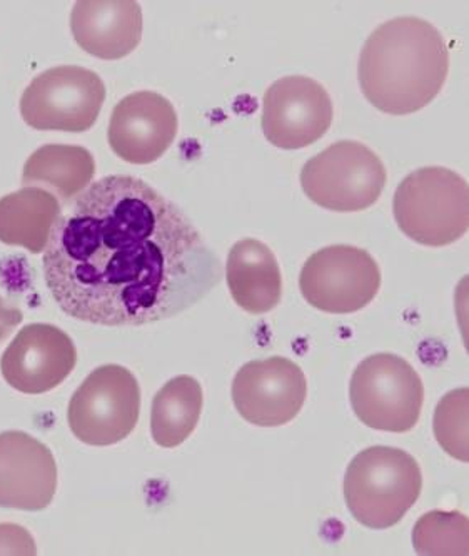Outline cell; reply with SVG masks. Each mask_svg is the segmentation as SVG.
<instances>
[{
	"label": "cell",
	"mask_w": 469,
	"mask_h": 556,
	"mask_svg": "<svg viewBox=\"0 0 469 556\" xmlns=\"http://www.w3.org/2000/svg\"><path fill=\"white\" fill-rule=\"evenodd\" d=\"M203 400V388L192 376L167 381L152 402L151 433L155 444L176 448L185 443L198 427Z\"/></svg>",
	"instance_id": "19"
},
{
	"label": "cell",
	"mask_w": 469,
	"mask_h": 556,
	"mask_svg": "<svg viewBox=\"0 0 469 556\" xmlns=\"http://www.w3.org/2000/svg\"><path fill=\"white\" fill-rule=\"evenodd\" d=\"M22 319H24L22 311L0 298V343L11 337L12 331L21 325Z\"/></svg>",
	"instance_id": "23"
},
{
	"label": "cell",
	"mask_w": 469,
	"mask_h": 556,
	"mask_svg": "<svg viewBox=\"0 0 469 556\" xmlns=\"http://www.w3.org/2000/svg\"><path fill=\"white\" fill-rule=\"evenodd\" d=\"M306 396L303 369L281 356L245 363L232 381L236 409L254 427L275 428L293 421Z\"/></svg>",
	"instance_id": "10"
},
{
	"label": "cell",
	"mask_w": 469,
	"mask_h": 556,
	"mask_svg": "<svg viewBox=\"0 0 469 556\" xmlns=\"http://www.w3.org/2000/svg\"><path fill=\"white\" fill-rule=\"evenodd\" d=\"M71 30L87 54L117 61L141 42V5L134 0H80L71 14Z\"/></svg>",
	"instance_id": "15"
},
{
	"label": "cell",
	"mask_w": 469,
	"mask_h": 556,
	"mask_svg": "<svg viewBox=\"0 0 469 556\" xmlns=\"http://www.w3.org/2000/svg\"><path fill=\"white\" fill-rule=\"evenodd\" d=\"M105 101L104 80L80 65H59L39 74L21 98L22 119L37 130L91 129Z\"/></svg>",
	"instance_id": "8"
},
{
	"label": "cell",
	"mask_w": 469,
	"mask_h": 556,
	"mask_svg": "<svg viewBox=\"0 0 469 556\" xmlns=\"http://www.w3.org/2000/svg\"><path fill=\"white\" fill-rule=\"evenodd\" d=\"M468 403V388L449 391L438 403L433 421L434 437L441 448L462 463L469 459Z\"/></svg>",
	"instance_id": "21"
},
{
	"label": "cell",
	"mask_w": 469,
	"mask_h": 556,
	"mask_svg": "<svg viewBox=\"0 0 469 556\" xmlns=\"http://www.w3.org/2000/svg\"><path fill=\"white\" fill-rule=\"evenodd\" d=\"M61 217V203L40 188H22L0 199V242L39 254Z\"/></svg>",
	"instance_id": "18"
},
{
	"label": "cell",
	"mask_w": 469,
	"mask_h": 556,
	"mask_svg": "<svg viewBox=\"0 0 469 556\" xmlns=\"http://www.w3.org/2000/svg\"><path fill=\"white\" fill-rule=\"evenodd\" d=\"M421 490L418 462L393 446H371L357 453L344 477V500L351 515L372 530L400 523Z\"/></svg>",
	"instance_id": "3"
},
{
	"label": "cell",
	"mask_w": 469,
	"mask_h": 556,
	"mask_svg": "<svg viewBox=\"0 0 469 556\" xmlns=\"http://www.w3.org/2000/svg\"><path fill=\"white\" fill-rule=\"evenodd\" d=\"M58 490V465L46 444L24 431L0 433V506L40 511Z\"/></svg>",
	"instance_id": "14"
},
{
	"label": "cell",
	"mask_w": 469,
	"mask_h": 556,
	"mask_svg": "<svg viewBox=\"0 0 469 556\" xmlns=\"http://www.w3.org/2000/svg\"><path fill=\"white\" fill-rule=\"evenodd\" d=\"M226 279L232 300L251 315H264L281 303V268L271 248L257 239L236 242L228 256Z\"/></svg>",
	"instance_id": "16"
},
{
	"label": "cell",
	"mask_w": 469,
	"mask_h": 556,
	"mask_svg": "<svg viewBox=\"0 0 469 556\" xmlns=\"http://www.w3.org/2000/svg\"><path fill=\"white\" fill-rule=\"evenodd\" d=\"M300 288L304 300L316 309L351 315L375 300L381 271L368 251L337 244L322 248L304 263Z\"/></svg>",
	"instance_id": "9"
},
{
	"label": "cell",
	"mask_w": 469,
	"mask_h": 556,
	"mask_svg": "<svg viewBox=\"0 0 469 556\" xmlns=\"http://www.w3.org/2000/svg\"><path fill=\"white\" fill-rule=\"evenodd\" d=\"M36 542L26 528L0 525V555H36Z\"/></svg>",
	"instance_id": "22"
},
{
	"label": "cell",
	"mask_w": 469,
	"mask_h": 556,
	"mask_svg": "<svg viewBox=\"0 0 469 556\" xmlns=\"http://www.w3.org/2000/svg\"><path fill=\"white\" fill-rule=\"evenodd\" d=\"M388 174L368 146L340 141L310 157L301 170V186L313 203L334 213H357L383 194Z\"/></svg>",
	"instance_id": "6"
},
{
	"label": "cell",
	"mask_w": 469,
	"mask_h": 556,
	"mask_svg": "<svg viewBox=\"0 0 469 556\" xmlns=\"http://www.w3.org/2000/svg\"><path fill=\"white\" fill-rule=\"evenodd\" d=\"M334 109L325 86L304 76L276 80L263 102V132L279 149L315 144L328 132Z\"/></svg>",
	"instance_id": "11"
},
{
	"label": "cell",
	"mask_w": 469,
	"mask_h": 556,
	"mask_svg": "<svg viewBox=\"0 0 469 556\" xmlns=\"http://www.w3.org/2000/svg\"><path fill=\"white\" fill-rule=\"evenodd\" d=\"M141 388L119 365H105L87 376L71 397L67 421L77 440L111 446L126 440L138 425Z\"/></svg>",
	"instance_id": "7"
},
{
	"label": "cell",
	"mask_w": 469,
	"mask_h": 556,
	"mask_svg": "<svg viewBox=\"0 0 469 556\" xmlns=\"http://www.w3.org/2000/svg\"><path fill=\"white\" fill-rule=\"evenodd\" d=\"M43 278L77 321L145 326L181 315L223 281V266L181 207L136 176H107L61 214Z\"/></svg>",
	"instance_id": "1"
},
{
	"label": "cell",
	"mask_w": 469,
	"mask_h": 556,
	"mask_svg": "<svg viewBox=\"0 0 469 556\" xmlns=\"http://www.w3.org/2000/svg\"><path fill=\"white\" fill-rule=\"evenodd\" d=\"M96 174V161L91 152L80 146L48 144L33 152L24 173L22 185L51 192L59 203L69 204L83 194Z\"/></svg>",
	"instance_id": "17"
},
{
	"label": "cell",
	"mask_w": 469,
	"mask_h": 556,
	"mask_svg": "<svg viewBox=\"0 0 469 556\" xmlns=\"http://www.w3.org/2000/svg\"><path fill=\"white\" fill-rule=\"evenodd\" d=\"M77 365V350L67 332L52 325L21 329L0 359V371L14 390L42 394L58 388Z\"/></svg>",
	"instance_id": "12"
},
{
	"label": "cell",
	"mask_w": 469,
	"mask_h": 556,
	"mask_svg": "<svg viewBox=\"0 0 469 556\" xmlns=\"http://www.w3.org/2000/svg\"><path fill=\"white\" fill-rule=\"evenodd\" d=\"M393 213L401 231L418 244L449 247L468 232V182L446 167H422L397 186Z\"/></svg>",
	"instance_id": "4"
},
{
	"label": "cell",
	"mask_w": 469,
	"mask_h": 556,
	"mask_svg": "<svg viewBox=\"0 0 469 556\" xmlns=\"http://www.w3.org/2000/svg\"><path fill=\"white\" fill-rule=\"evenodd\" d=\"M418 555L466 556L469 553V521L459 511H430L413 530Z\"/></svg>",
	"instance_id": "20"
},
{
	"label": "cell",
	"mask_w": 469,
	"mask_h": 556,
	"mask_svg": "<svg viewBox=\"0 0 469 556\" xmlns=\"http://www.w3.org/2000/svg\"><path fill=\"white\" fill-rule=\"evenodd\" d=\"M449 71V49L440 30L419 17H396L379 26L357 65L365 98L391 116H408L440 94Z\"/></svg>",
	"instance_id": "2"
},
{
	"label": "cell",
	"mask_w": 469,
	"mask_h": 556,
	"mask_svg": "<svg viewBox=\"0 0 469 556\" xmlns=\"http://www.w3.org/2000/svg\"><path fill=\"white\" fill-rule=\"evenodd\" d=\"M350 400L357 419L366 427L406 433L418 425L424 387L406 359L393 353H378L354 369Z\"/></svg>",
	"instance_id": "5"
},
{
	"label": "cell",
	"mask_w": 469,
	"mask_h": 556,
	"mask_svg": "<svg viewBox=\"0 0 469 556\" xmlns=\"http://www.w3.org/2000/svg\"><path fill=\"white\" fill-rule=\"evenodd\" d=\"M177 113L170 101L152 91L126 96L109 123V146L129 164L155 163L177 136Z\"/></svg>",
	"instance_id": "13"
}]
</instances>
